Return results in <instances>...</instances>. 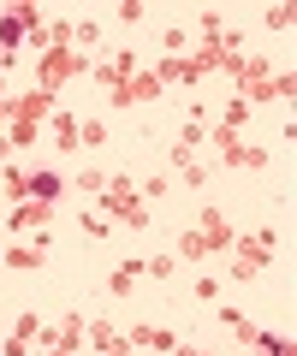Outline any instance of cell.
<instances>
[{
    "label": "cell",
    "instance_id": "14",
    "mask_svg": "<svg viewBox=\"0 0 297 356\" xmlns=\"http://www.w3.org/2000/svg\"><path fill=\"white\" fill-rule=\"evenodd\" d=\"M137 280H143V261L131 255V261H119L113 273H107V297H131V291H137Z\"/></svg>",
    "mask_w": 297,
    "mask_h": 356
},
{
    "label": "cell",
    "instance_id": "24",
    "mask_svg": "<svg viewBox=\"0 0 297 356\" xmlns=\"http://www.w3.org/2000/svg\"><path fill=\"white\" fill-rule=\"evenodd\" d=\"M250 125V102H226V113H220V131H244Z\"/></svg>",
    "mask_w": 297,
    "mask_h": 356
},
{
    "label": "cell",
    "instance_id": "25",
    "mask_svg": "<svg viewBox=\"0 0 297 356\" xmlns=\"http://www.w3.org/2000/svg\"><path fill=\"white\" fill-rule=\"evenodd\" d=\"M172 255H184V261H208V250H202V238H196L191 226L179 232V250H172Z\"/></svg>",
    "mask_w": 297,
    "mask_h": 356
},
{
    "label": "cell",
    "instance_id": "36",
    "mask_svg": "<svg viewBox=\"0 0 297 356\" xmlns=\"http://www.w3.org/2000/svg\"><path fill=\"white\" fill-rule=\"evenodd\" d=\"M48 356H78V350H65V344H54V350H48Z\"/></svg>",
    "mask_w": 297,
    "mask_h": 356
},
{
    "label": "cell",
    "instance_id": "3",
    "mask_svg": "<svg viewBox=\"0 0 297 356\" xmlns=\"http://www.w3.org/2000/svg\"><path fill=\"white\" fill-rule=\"evenodd\" d=\"M102 220L107 226H131V232H143V226H155V214H149V202L137 196V184H131V172H107V184H102Z\"/></svg>",
    "mask_w": 297,
    "mask_h": 356
},
{
    "label": "cell",
    "instance_id": "21",
    "mask_svg": "<svg viewBox=\"0 0 297 356\" xmlns=\"http://www.w3.org/2000/svg\"><path fill=\"white\" fill-rule=\"evenodd\" d=\"M107 143V125L102 119H78V149H102Z\"/></svg>",
    "mask_w": 297,
    "mask_h": 356
},
{
    "label": "cell",
    "instance_id": "10",
    "mask_svg": "<svg viewBox=\"0 0 297 356\" xmlns=\"http://www.w3.org/2000/svg\"><path fill=\"white\" fill-rule=\"evenodd\" d=\"M48 220H54V202H36V196H30V202H13L6 232H13V238H30V232H42Z\"/></svg>",
    "mask_w": 297,
    "mask_h": 356
},
{
    "label": "cell",
    "instance_id": "7",
    "mask_svg": "<svg viewBox=\"0 0 297 356\" xmlns=\"http://www.w3.org/2000/svg\"><path fill=\"white\" fill-rule=\"evenodd\" d=\"M155 95H161V77L149 72V65L131 72V77H119V83L107 89V102H113V107H143V102H155Z\"/></svg>",
    "mask_w": 297,
    "mask_h": 356
},
{
    "label": "cell",
    "instance_id": "29",
    "mask_svg": "<svg viewBox=\"0 0 297 356\" xmlns=\"http://www.w3.org/2000/svg\"><path fill=\"white\" fill-rule=\"evenodd\" d=\"M291 24H297L291 6H268V30H291Z\"/></svg>",
    "mask_w": 297,
    "mask_h": 356
},
{
    "label": "cell",
    "instance_id": "30",
    "mask_svg": "<svg viewBox=\"0 0 297 356\" xmlns=\"http://www.w3.org/2000/svg\"><path fill=\"white\" fill-rule=\"evenodd\" d=\"M179 178L191 184V191H202V184H208V166H196V161H191V166H179Z\"/></svg>",
    "mask_w": 297,
    "mask_h": 356
},
{
    "label": "cell",
    "instance_id": "15",
    "mask_svg": "<svg viewBox=\"0 0 297 356\" xmlns=\"http://www.w3.org/2000/svg\"><path fill=\"white\" fill-rule=\"evenodd\" d=\"M0 196L6 202H30V172L24 166H0Z\"/></svg>",
    "mask_w": 297,
    "mask_h": 356
},
{
    "label": "cell",
    "instance_id": "34",
    "mask_svg": "<svg viewBox=\"0 0 297 356\" xmlns=\"http://www.w3.org/2000/svg\"><path fill=\"white\" fill-rule=\"evenodd\" d=\"M167 356H214V350H196V344H172Z\"/></svg>",
    "mask_w": 297,
    "mask_h": 356
},
{
    "label": "cell",
    "instance_id": "1",
    "mask_svg": "<svg viewBox=\"0 0 297 356\" xmlns=\"http://www.w3.org/2000/svg\"><path fill=\"white\" fill-rule=\"evenodd\" d=\"M48 119H54V95L30 83L24 95H13V113H6V143H13V149H30V143L48 131Z\"/></svg>",
    "mask_w": 297,
    "mask_h": 356
},
{
    "label": "cell",
    "instance_id": "32",
    "mask_svg": "<svg viewBox=\"0 0 297 356\" xmlns=\"http://www.w3.org/2000/svg\"><path fill=\"white\" fill-rule=\"evenodd\" d=\"M6 113H13V89H6V72H0V125H6Z\"/></svg>",
    "mask_w": 297,
    "mask_h": 356
},
{
    "label": "cell",
    "instance_id": "11",
    "mask_svg": "<svg viewBox=\"0 0 297 356\" xmlns=\"http://www.w3.org/2000/svg\"><path fill=\"white\" fill-rule=\"evenodd\" d=\"M83 339L95 344V356H131V344H125V332L113 327L107 315H90V327H83Z\"/></svg>",
    "mask_w": 297,
    "mask_h": 356
},
{
    "label": "cell",
    "instance_id": "19",
    "mask_svg": "<svg viewBox=\"0 0 297 356\" xmlns=\"http://www.w3.org/2000/svg\"><path fill=\"white\" fill-rule=\"evenodd\" d=\"M143 280H179V255H149L143 261Z\"/></svg>",
    "mask_w": 297,
    "mask_h": 356
},
{
    "label": "cell",
    "instance_id": "12",
    "mask_svg": "<svg viewBox=\"0 0 297 356\" xmlns=\"http://www.w3.org/2000/svg\"><path fill=\"white\" fill-rule=\"evenodd\" d=\"M125 344H131V350H161V356H167V350H172V344H179V339H172L167 327H149V321H131Z\"/></svg>",
    "mask_w": 297,
    "mask_h": 356
},
{
    "label": "cell",
    "instance_id": "18",
    "mask_svg": "<svg viewBox=\"0 0 297 356\" xmlns=\"http://www.w3.org/2000/svg\"><path fill=\"white\" fill-rule=\"evenodd\" d=\"M250 350H262V356H297L285 332H262V327H256V339H250Z\"/></svg>",
    "mask_w": 297,
    "mask_h": 356
},
{
    "label": "cell",
    "instance_id": "9",
    "mask_svg": "<svg viewBox=\"0 0 297 356\" xmlns=\"http://www.w3.org/2000/svg\"><path fill=\"white\" fill-rule=\"evenodd\" d=\"M297 77L291 72H268V77H250V83H238V102H291Z\"/></svg>",
    "mask_w": 297,
    "mask_h": 356
},
{
    "label": "cell",
    "instance_id": "27",
    "mask_svg": "<svg viewBox=\"0 0 297 356\" xmlns=\"http://www.w3.org/2000/svg\"><path fill=\"white\" fill-rule=\"evenodd\" d=\"M161 48H167V54H191V36L172 24V30H161Z\"/></svg>",
    "mask_w": 297,
    "mask_h": 356
},
{
    "label": "cell",
    "instance_id": "33",
    "mask_svg": "<svg viewBox=\"0 0 297 356\" xmlns=\"http://www.w3.org/2000/svg\"><path fill=\"white\" fill-rule=\"evenodd\" d=\"M0 356H30V344L24 339H6V344H0Z\"/></svg>",
    "mask_w": 297,
    "mask_h": 356
},
{
    "label": "cell",
    "instance_id": "23",
    "mask_svg": "<svg viewBox=\"0 0 297 356\" xmlns=\"http://www.w3.org/2000/svg\"><path fill=\"white\" fill-rule=\"evenodd\" d=\"M191 297H196V303H220V280H214V273H196V280H191Z\"/></svg>",
    "mask_w": 297,
    "mask_h": 356
},
{
    "label": "cell",
    "instance_id": "13",
    "mask_svg": "<svg viewBox=\"0 0 297 356\" xmlns=\"http://www.w3.org/2000/svg\"><path fill=\"white\" fill-rule=\"evenodd\" d=\"M48 143L60 154H78V113H60L54 107V119H48Z\"/></svg>",
    "mask_w": 297,
    "mask_h": 356
},
{
    "label": "cell",
    "instance_id": "16",
    "mask_svg": "<svg viewBox=\"0 0 297 356\" xmlns=\"http://www.w3.org/2000/svg\"><path fill=\"white\" fill-rule=\"evenodd\" d=\"M220 327L232 332V339H238V344H250V339H256V321H250V315H244V309H232V303H220Z\"/></svg>",
    "mask_w": 297,
    "mask_h": 356
},
{
    "label": "cell",
    "instance_id": "4",
    "mask_svg": "<svg viewBox=\"0 0 297 356\" xmlns=\"http://www.w3.org/2000/svg\"><path fill=\"white\" fill-rule=\"evenodd\" d=\"M72 77H90V54H78V48H42L36 54V89L60 95V83H72Z\"/></svg>",
    "mask_w": 297,
    "mask_h": 356
},
{
    "label": "cell",
    "instance_id": "26",
    "mask_svg": "<svg viewBox=\"0 0 297 356\" xmlns=\"http://www.w3.org/2000/svg\"><path fill=\"white\" fill-rule=\"evenodd\" d=\"M113 18H119V24H125V30H137L143 18H149V6H143V0H125V6H119Z\"/></svg>",
    "mask_w": 297,
    "mask_h": 356
},
{
    "label": "cell",
    "instance_id": "8",
    "mask_svg": "<svg viewBox=\"0 0 297 356\" xmlns=\"http://www.w3.org/2000/svg\"><path fill=\"white\" fill-rule=\"evenodd\" d=\"M191 232L202 238V250H208V255H226V250H232V238H238V232H232V220H226V208H202Z\"/></svg>",
    "mask_w": 297,
    "mask_h": 356
},
{
    "label": "cell",
    "instance_id": "20",
    "mask_svg": "<svg viewBox=\"0 0 297 356\" xmlns=\"http://www.w3.org/2000/svg\"><path fill=\"white\" fill-rule=\"evenodd\" d=\"M72 184H78L83 196H102V184H107V166H83V172H72Z\"/></svg>",
    "mask_w": 297,
    "mask_h": 356
},
{
    "label": "cell",
    "instance_id": "5",
    "mask_svg": "<svg viewBox=\"0 0 297 356\" xmlns=\"http://www.w3.org/2000/svg\"><path fill=\"white\" fill-rule=\"evenodd\" d=\"M208 143L220 149L226 172H268V166H273V154H268V149H256V143H244L238 131H220V125H208Z\"/></svg>",
    "mask_w": 297,
    "mask_h": 356
},
{
    "label": "cell",
    "instance_id": "17",
    "mask_svg": "<svg viewBox=\"0 0 297 356\" xmlns=\"http://www.w3.org/2000/svg\"><path fill=\"white\" fill-rule=\"evenodd\" d=\"M60 191H65L60 172H30V196H36V202H60Z\"/></svg>",
    "mask_w": 297,
    "mask_h": 356
},
{
    "label": "cell",
    "instance_id": "35",
    "mask_svg": "<svg viewBox=\"0 0 297 356\" xmlns=\"http://www.w3.org/2000/svg\"><path fill=\"white\" fill-rule=\"evenodd\" d=\"M0 161H13V143H6V131H0Z\"/></svg>",
    "mask_w": 297,
    "mask_h": 356
},
{
    "label": "cell",
    "instance_id": "28",
    "mask_svg": "<svg viewBox=\"0 0 297 356\" xmlns=\"http://www.w3.org/2000/svg\"><path fill=\"white\" fill-rule=\"evenodd\" d=\"M36 332H42V321H36V315H30V309H24V315H18V327H13V339L36 344Z\"/></svg>",
    "mask_w": 297,
    "mask_h": 356
},
{
    "label": "cell",
    "instance_id": "6",
    "mask_svg": "<svg viewBox=\"0 0 297 356\" xmlns=\"http://www.w3.org/2000/svg\"><path fill=\"white\" fill-rule=\"evenodd\" d=\"M0 267H13V273H42V267H48V232L0 243Z\"/></svg>",
    "mask_w": 297,
    "mask_h": 356
},
{
    "label": "cell",
    "instance_id": "31",
    "mask_svg": "<svg viewBox=\"0 0 297 356\" xmlns=\"http://www.w3.org/2000/svg\"><path fill=\"white\" fill-rule=\"evenodd\" d=\"M78 226H83V238H107V232H113V226H107V220H102V214H83V220H78Z\"/></svg>",
    "mask_w": 297,
    "mask_h": 356
},
{
    "label": "cell",
    "instance_id": "22",
    "mask_svg": "<svg viewBox=\"0 0 297 356\" xmlns=\"http://www.w3.org/2000/svg\"><path fill=\"white\" fill-rule=\"evenodd\" d=\"M167 191H172V178H167V172H149V178L137 184V196H143V202H161Z\"/></svg>",
    "mask_w": 297,
    "mask_h": 356
},
{
    "label": "cell",
    "instance_id": "2",
    "mask_svg": "<svg viewBox=\"0 0 297 356\" xmlns=\"http://www.w3.org/2000/svg\"><path fill=\"white\" fill-rule=\"evenodd\" d=\"M273 250H280V232L273 226H256V232H238L232 238V267H226V273H232L238 285H250V280H262V273H268L273 267Z\"/></svg>",
    "mask_w": 297,
    "mask_h": 356
}]
</instances>
